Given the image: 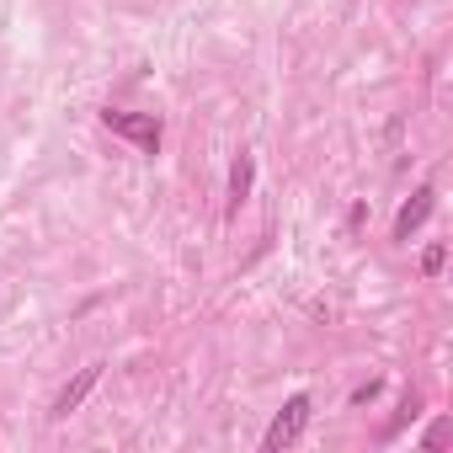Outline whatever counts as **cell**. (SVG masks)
Returning a JSON list of instances; mask_svg holds the SVG:
<instances>
[{"mask_svg":"<svg viewBox=\"0 0 453 453\" xmlns=\"http://www.w3.org/2000/svg\"><path fill=\"white\" fill-rule=\"evenodd\" d=\"M310 411H315V405H310V395H294V400L273 416V426H267V437H262V442H267V453H278V448L299 442V432L310 426Z\"/></svg>","mask_w":453,"mask_h":453,"instance_id":"1","label":"cell"},{"mask_svg":"<svg viewBox=\"0 0 453 453\" xmlns=\"http://www.w3.org/2000/svg\"><path fill=\"white\" fill-rule=\"evenodd\" d=\"M102 123H107L112 134H123V139L144 144L150 155L160 150V123H155V118H139V112H102Z\"/></svg>","mask_w":453,"mask_h":453,"instance_id":"2","label":"cell"},{"mask_svg":"<svg viewBox=\"0 0 453 453\" xmlns=\"http://www.w3.org/2000/svg\"><path fill=\"white\" fill-rule=\"evenodd\" d=\"M96 379H102V363H86V368H81V373H75V379L54 395V411H49V416H59V421H65L70 411H81V400L96 389Z\"/></svg>","mask_w":453,"mask_h":453,"instance_id":"3","label":"cell"},{"mask_svg":"<svg viewBox=\"0 0 453 453\" xmlns=\"http://www.w3.org/2000/svg\"><path fill=\"white\" fill-rule=\"evenodd\" d=\"M432 197H437L432 187H416V197H411V203L400 208V219H395V241H411V235L421 230L426 213H432Z\"/></svg>","mask_w":453,"mask_h":453,"instance_id":"4","label":"cell"},{"mask_svg":"<svg viewBox=\"0 0 453 453\" xmlns=\"http://www.w3.org/2000/svg\"><path fill=\"white\" fill-rule=\"evenodd\" d=\"M251 181H257V160H251V155H241V160H235V171H230V213H241V203L251 197Z\"/></svg>","mask_w":453,"mask_h":453,"instance_id":"5","label":"cell"},{"mask_svg":"<svg viewBox=\"0 0 453 453\" xmlns=\"http://www.w3.org/2000/svg\"><path fill=\"white\" fill-rule=\"evenodd\" d=\"M442 257H448V251H442V246H432V251L421 257V273H426V278H432V273H442Z\"/></svg>","mask_w":453,"mask_h":453,"instance_id":"6","label":"cell"},{"mask_svg":"<svg viewBox=\"0 0 453 453\" xmlns=\"http://www.w3.org/2000/svg\"><path fill=\"white\" fill-rule=\"evenodd\" d=\"M373 395H379V384H373V379H368V384H363V389H352V405H368V400H373Z\"/></svg>","mask_w":453,"mask_h":453,"instance_id":"7","label":"cell"},{"mask_svg":"<svg viewBox=\"0 0 453 453\" xmlns=\"http://www.w3.org/2000/svg\"><path fill=\"white\" fill-rule=\"evenodd\" d=\"M442 442H448V421H437V426L426 432V448H442Z\"/></svg>","mask_w":453,"mask_h":453,"instance_id":"8","label":"cell"}]
</instances>
